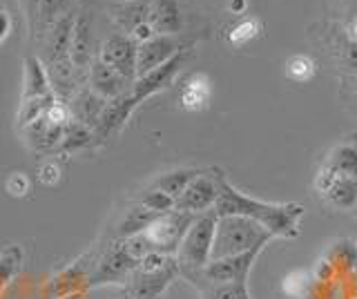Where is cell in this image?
I'll use <instances>...</instances> for the list:
<instances>
[{
  "label": "cell",
  "instance_id": "cell-16",
  "mask_svg": "<svg viewBox=\"0 0 357 299\" xmlns=\"http://www.w3.org/2000/svg\"><path fill=\"white\" fill-rule=\"evenodd\" d=\"M20 132H22V139H25V143L33 152H38V154L61 152L65 128L50 123L45 116H38L36 121H31V123H27L25 128H20Z\"/></svg>",
  "mask_w": 357,
  "mask_h": 299
},
{
  "label": "cell",
  "instance_id": "cell-17",
  "mask_svg": "<svg viewBox=\"0 0 357 299\" xmlns=\"http://www.w3.org/2000/svg\"><path fill=\"white\" fill-rule=\"evenodd\" d=\"M181 277L197 288L201 299H250L248 282H210L201 270L181 273Z\"/></svg>",
  "mask_w": 357,
  "mask_h": 299
},
{
  "label": "cell",
  "instance_id": "cell-12",
  "mask_svg": "<svg viewBox=\"0 0 357 299\" xmlns=\"http://www.w3.org/2000/svg\"><path fill=\"white\" fill-rule=\"evenodd\" d=\"M190 49L178 36H152L137 49V79L154 72L167 61H172L178 52Z\"/></svg>",
  "mask_w": 357,
  "mask_h": 299
},
{
  "label": "cell",
  "instance_id": "cell-27",
  "mask_svg": "<svg viewBox=\"0 0 357 299\" xmlns=\"http://www.w3.org/2000/svg\"><path fill=\"white\" fill-rule=\"evenodd\" d=\"M259 31H261L259 20H257V18H243L228 31V43L232 47H241V45H245V43H250L252 38L259 36Z\"/></svg>",
  "mask_w": 357,
  "mask_h": 299
},
{
  "label": "cell",
  "instance_id": "cell-33",
  "mask_svg": "<svg viewBox=\"0 0 357 299\" xmlns=\"http://www.w3.org/2000/svg\"><path fill=\"white\" fill-rule=\"evenodd\" d=\"M228 9H230L232 14H243V9H245V0H230Z\"/></svg>",
  "mask_w": 357,
  "mask_h": 299
},
{
  "label": "cell",
  "instance_id": "cell-13",
  "mask_svg": "<svg viewBox=\"0 0 357 299\" xmlns=\"http://www.w3.org/2000/svg\"><path fill=\"white\" fill-rule=\"evenodd\" d=\"M264 248H252L248 252L234 254L226 259H212L201 275L210 282H248V275Z\"/></svg>",
  "mask_w": 357,
  "mask_h": 299
},
{
  "label": "cell",
  "instance_id": "cell-3",
  "mask_svg": "<svg viewBox=\"0 0 357 299\" xmlns=\"http://www.w3.org/2000/svg\"><path fill=\"white\" fill-rule=\"evenodd\" d=\"M176 277H181L176 257L150 252L139 259L137 268L126 284V291L132 299H161Z\"/></svg>",
  "mask_w": 357,
  "mask_h": 299
},
{
  "label": "cell",
  "instance_id": "cell-15",
  "mask_svg": "<svg viewBox=\"0 0 357 299\" xmlns=\"http://www.w3.org/2000/svg\"><path fill=\"white\" fill-rule=\"evenodd\" d=\"M85 85L94 94H98L100 98H105V101H114V98L128 94L132 90L134 81L126 79V76H121L116 70H112L109 65L94 59L92 68H89V72H87Z\"/></svg>",
  "mask_w": 357,
  "mask_h": 299
},
{
  "label": "cell",
  "instance_id": "cell-5",
  "mask_svg": "<svg viewBox=\"0 0 357 299\" xmlns=\"http://www.w3.org/2000/svg\"><path fill=\"white\" fill-rule=\"evenodd\" d=\"M217 213L208 210L204 215H197L192 226L188 228L181 246L176 250V263L181 273H195L204 270L210 263L212 243H215V230H217Z\"/></svg>",
  "mask_w": 357,
  "mask_h": 299
},
{
  "label": "cell",
  "instance_id": "cell-19",
  "mask_svg": "<svg viewBox=\"0 0 357 299\" xmlns=\"http://www.w3.org/2000/svg\"><path fill=\"white\" fill-rule=\"evenodd\" d=\"M150 27L156 36H178L183 31V16L176 0H152Z\"/></svg>",
  "mask_w": 357,
  "mask_h": 299
},
{
  "label": "cell",
  "instance_id": "cell-34",
  "mask_svg": "<svg viewBox=\"0 0 357 299\" xmlns=\"http://www.w3.org/2000/svg\"><path fill=\"white\" fill-rule=\"evenodd\" d=\"M346 31H349V36L357 43V16L351 20V25H349V29H346Z\"/></svg>",
  "mask_w": 357,
  "mask_h": 299
},
{
  "label": "cell",
  "instance_id": "cell-22",
  "mask_svg": "<svg viewBox=\"0 0 357 299\" xmlns=\"http://www.w3.org/2000/svg\"><path fill=\"white\" fill-rule=\"evenodd\" d=\"M199 172H201L199 168H176V170L159 174L150 185L156 187V190L165 192L167 197H172L174 201H176V199L183 194L185 187L192 183V179H195Z\"/></svg>",
  "mask_w": 357,
  "mask_h": 299
},
{
  "label": "cell",
  "instance_id": "cell-1",
  "mask_svg": "<svg viewBox=\"0 0 357 299\" xmlns=\"http://www.w3.org/2000/svg\"><path fill=\"white\" fill-rule=\"evenodd\" d=\"M212 210L217 213V217H248L279 239H295L299 235L301 217L306 213L301 204H268L250 194H243L239 187H234L226 179L223 170L219 174V197Z\"/></svg>",
  "mask_w": 357,
  "mask_h": 299
},
{
  "label": "cell",
  "instance_id": "cell-24",
  "mask_svg": "<svg viewBox=\"0 0 357 299\" xmlns=\"http://www.w3.org/2000/svg\"><path fill=\"white\" fill-rule=\"evenodd\" d=\"M321 168L337 174H349L357 179V148L355 146H335L326 161L321 163Z\"/></svg>",
  "mask_w": 357,
  "mask_h": 299
},
{
  "label": "cell",
  "instance_id": "cell-25",
  "mask_svg": "<svg viewBox=\"0 0 357 299\" xmlns=\"http://www.w3.org/2000/svg\"><path fill=\"white\" fill-rule=\"evenodd\" d=\"M284 72H286V79L293 81L297 85H306L315 79L317 74V63L312 61L308 54H295L290 56L284 65Z\"/></svg>",
  "mask_w": 357,
  "mask_h": 299
},
{
  "label": "cell",
  "instance_id": "cell-10",
  "mask_svg": "<svg viewBox=\"0 0 357 299\" xmlns=\"http://www.w3.org/2000/svg\"><path fill=\"white\" fill-rule=\"evenodd\" d=\"M315 190L328 206L337 210L357 208V179L349 174H337L319 168L315 176Z\"/></svg>",
  "mask_w": 357,
  "mask_h": 299
},
{
  "label": "cell",
  "instance_id": "cell-30",
  "mask_svg": "<svg viewBox=\"0 0 357 299\" xmlns=\"http://www.w3.org/2000/svg\"><path fill=\"white\" fill-rule=\"evenodd\" d=\"M7 190H9V194H14V197L27 194V192H29V181H27V176H25V174H20V172H14V174L9 176V181H7Z\"/></svg>",
  "mask_w": 357,
  "mask_h": 299
},
{
  "label": "cell",
  "instance_id": "cell-2",
  "mask_svg": "<svg viewBox=\"0 0 357 299\" xmlns=\"http://www.w3.org/2000/svg\"><path fill=\"white\" fill-rule=\"evenodd\" d=\"M271 239H275L271 232L248 217H219L210 261L234 257V254L248 252L252 248H266Z\"/></svg>",
  "mask_w": 357,
  "mask_h": 299
},
{
  "label": "cell",
  "instance_id": "cell-28",
  "mask_svg": "<svg viewBox=\"0 0 357 299\" xmlns=\"http://www.w3.org/2000/svg\"><path fill=\"white\" fill-rule=\"evenodd\" d=\"M308 277L304 270H295L290 273L286 279L282 282V291L288 295V297H299L301 293H304V288H308Z\"/></svg>",
  "mask_w": 357,
  "mask_h": 299
},
{
  "label": "cell",
  "instance_id": "cell-32",
  "mask_svg": "<svg viewBox=\"0 0 357 299\" xmlns=\"http://www.w3.org/2000/svg\"><path fill=\"white\" fill-rule=\"evenodd\" d=\"M59 176H61V170H59V165H56V163H47V165H43V168H40V181L43 183L54 185L56 181H59Z\"/></svg>",
  "mask_w": 357,
  "mask_h": 299
},
{
  "label": "cell",
  "instance_id": "cell-9",
  "mask_svg": "<svg viewBox=\"0 0 357 299\" xmlns=\"http://www.w3.org/2000/svg\"><path fill=\"white\" fill-rule=\"evenodd\" d=\"M219 174L221 168L201 170L192 179V183L183 190V194L174 201V210L190 215H204L215 208L219 197Z\"/></svg>",
  "mask_w": 357,
  "mask_h": 299
},
{
  "label": "cell",
  "instance_id": "cell-18",
  "mask_svg": "<svg viewBox=\"0 0 357 299\" xmlns=\"http://www.w3.org/2000/svg\"><path fill=\"white\" fill-rule=\"evenodd\" d=\"M67 105H70L72 118L76 121V123H81L87 130H94L100 114H103L107 101L105 98H100L98 94H94L87 85H83L74 92V96L67 101Z\"/></svg>",
  "mask_w": 357,
  "mask_h": 299
},
{
  "label": "cell",
  "instance_id": "cell-29",
  "mask_svg": "<svg viewBox=\"0 0 357 299\" xmlns=\"http://www.w3.org/2000/svg\"><path fill=\"white\" fill-rule=\"evenodd\" d=\"M20 5V12L25 16V23H27V31H29V38L33 40L36 38V25H38V5L40 0H18Z\"/></svg>",
  "mask_w": 357,
  "mask_h": 299
},
{
  "label": "cell",
  "instance_id": "cell-8",
  "mask_svg": "<svg viewBox=\"0 0 357 299\" xmlns=\"http://www.w3.org/2000/svg\"><path fill=\"white\" fill-rule=\"evenodd\" d=\"M137 259L126 250L121 239H114L103 252V257L96 261V268L89 273V286H107V284H123L126 286L130 275L137 268Z\"/></svg>",
  "mask_w": 357,
  "mask_h": 299
},
{
  "label": "cell",
  "instance_id": "cell-4",
  "mask_svg": "<svg viewBox=\"0 0 357 299\" xmlns=\"http://www.w3.org/2000/svg\"><path fill=\"white\" fill-rule=\"evenodd\" d=\"M56 92L52 87L50 74L38 56L25 59V79H22V96H20V109H18V128H25L31 121L45 114L54 101Z\"/></svg>",
  "mask_w": 357,
  "mask_h": 299
},
{
  "label": "cell",
  "instance_id": "cell-14",
  "mask_svg": "<svg viewBox=\"0 0 357 299\" xmlns=\"http://www.w3.org/2000/svg\"><path fill=\"white\" fill-rule=\"evenodd\" d=\"M150 7L152 0H119L107 5V16L121 34L132 36L134 31L150 25Z\"/></svg>",
  "mask_w": 357,
  "mask_h": 299
},
{
  "label": "cell",
  "instance_id": "cell-26",
  "mask_svg": "<svg viewBox=\"0 0 357 299\" xmlns=\"http://www.w3.org/2000/svg\"><path fill=\"white\" fill-rule=\"evenodd\" d=\"M137 201L141 206H145L148 210H152V213L156 215H165V213H172L174 210V199L167 197L165 192L156 190V187H145V190L137 197Z\"/></svg>",
  "mask_w": 357,
  "mask_h": 299
},
{
  "label": "cell",
  "instance_id": "cell-11",
  "mask_svg": "<svg viewBox=\"0 0 357 299\" xmlns=\"http://www.w3.org/2000/svg\"><path fill=\"white\" fill-rule=\"evenodd\" d=\"M137 49H139L137 43L119 31V34H112L103 40V45L98 47L96 59L109 65L112 70H116L126 79L137 81Z\"/></svg>",
  "mask_w": 357,
  "mask_h": 299
},
{
  "label": "cell",
  "instance_id": "cell-31",
  "mask_svg": "<svg viewBox=\"0 0 357 299\" xmlns=\"http://www.w3.org/2000/svg\"><path fill=\"white\" fill-rule=\"evenodd\" d=\"M11 27H14V20H11V14L7 12V7H0V45L9 38Z\"/></svg>",
  "mask_w": 357,
  "mask_h": 299
},
{
  "label": "cell",
  "instance_id": "cell-36",
  "mask_svg": "<svg viewBox=\"0 0 357 299\" xmlns=\"http://www.w3.org/2000/svg\"><path fill=\"white\" fill-rule=\"evenodd\" d=\"M119 299H132V297H130V295H128V291H126V293H123V295H121Z\"/></svg>",
  "mask_w": 357,
  "mask_h": 299
},
{
  "label": "cell",
  "instance_id": "cell-6",
  "mask_svg": "<svg viewBox=\"0 0 357 299\" xmlns=\"http://www.w3.org/2000/svg\"><path fill=\"white\" fill-rule=\"evenodd\" d=\"M197 215L181 213V210H172V213L159 215L152 224L145 228L141 235L148 241V246L152 252H161V254H170L174 257L178 246L185 237L188 228L192 226Z\"/></svg>",
  "mask_w": 357,
  "mask_h": 299
},
{
  "label": "cell",
  "instance_id": "cell-20",
  "mask_svg": "<svg viewBox=\"0 0 357 299\" xmlns=\"http://www.w3.org/2000/svg\"><path fill=\"white\" fill-rule=\"evenodd\" d=\"M210 79L206 74H190L181 92H178V103L185 112H204L210 105Z\"/></svg>",
  "mask_w": 357,
  "mask_h": 299
},
{
  "label": "cell",
  "instance_id": "cell-35",
  "mask_svg": "<svg viewBox=\"0 0 357 299\" xmlns=\"http://www.w3.org/2000/svg\"><path fill=\"white\" fill-rule=\"evenodd\" d=\"M74 7H92V0H74Z\"/></svg>",
  "mask_w": 357,
  "mask_h": 299
},
{
  "label": "cell",
  "instance_id": "cell-23",
  "mask_svg": "<svg viewBox=\"0 0 357 299\" xmlns=\"http://www.w3.org/2000/svg\"><path fill=\"white\" fill-rule=\"evenodd\" d=\"M74 7V0H40L38 5V25H36V38L33 43H40V38L54 27V23L65 14H70Z\"/></svg>",
  "mask_w": 357,
  "mask_h": 299
},
{
  "label": "cell",
  "instance_id": "cell-7",
  "mask_svg": "<svg viewBox=\"0 0 357 299\" xmlns=\"http://www.w3.org/2000/svg\"><path fill=\"white\" fill-rule=\"evenodd\" d=\"M72 65L78 76V83H87V72L92 68L98 49H94V14L92 7H78L72 27V43H70Z\"/></svg>",
  "mask_w": 357,
  "mask_h": 299
},
{
  "label": "cell",
  "instance_id": "cell-21",
  "mask_svg": "<svg viewBox=\"0 0 357 299\" xmlns=\"http://www.w3.org/2000/svg\"><path fill=\"white\" fill-rule=\"evenodd\" d=\"M156 217L159 215L152 213V210H148L145 206H141L139 201H134L126 210V215L121 217L116 232H114V239H128L132 235H139V232H143L145 228H148Z\"/></svg>",
  "mask_w": 357,
  "mask_h": 299
}]
</instances>
